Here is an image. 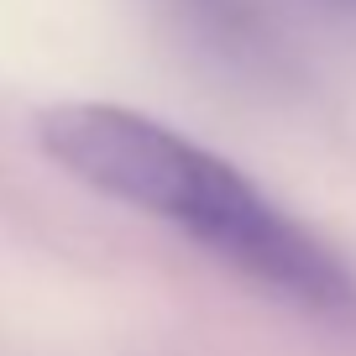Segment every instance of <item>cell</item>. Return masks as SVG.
Masks as SVG:
<instances>
[{
  "label": "cell",
  "mask_w": 356,
  "mask_h": 356,
  "mask_svg": "<svg viewBox=\"0 0 356 356\" xmlns=\"http://www.w3.org/2000/svg\"><path fill=\"white\" fill-rule=\"evenodd\" d=\"M37 142L89 189L184 225L210 252H225L267 210V200L231 163L121 105H47L37 115Z\"/></svg>",
  "instance_id": "1"
}]
</instances>
